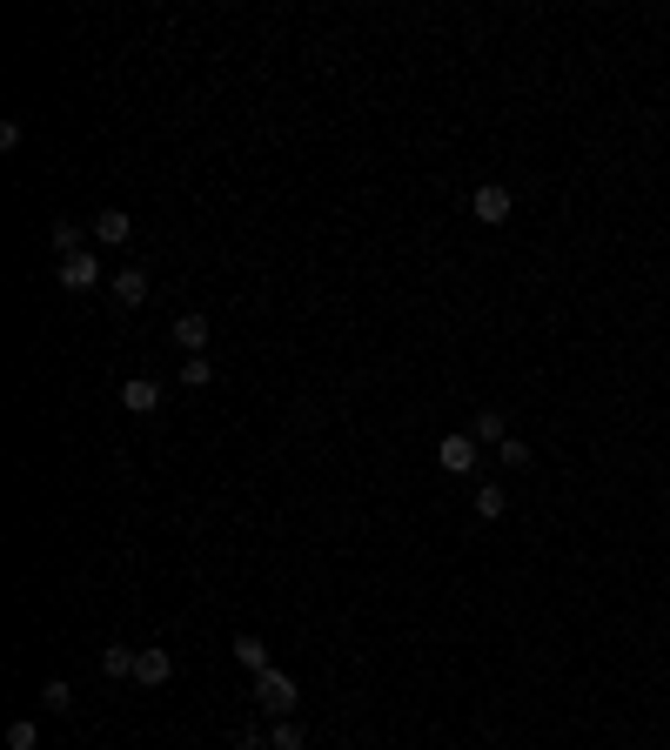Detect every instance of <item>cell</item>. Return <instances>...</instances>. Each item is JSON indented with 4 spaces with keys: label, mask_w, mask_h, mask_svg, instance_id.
<instances>
[{
    "label": "cell",
    "mask_w": 670,
    "mask_h": 750,
    "mask_svg": "<svg viewBox=\"0 0 670 750\" xmlns=\"http://www.w3.org/2000/svg\"><path fill=\"white\" fill-rule=\"evenodd\" d=\"M476 442H510V422H503V409H476V429H469Z\"/></svg>",
    "instance_id": "cell-9"
},
{
    "label": "cell",
    "mask_w": 670,
    "mask_h": 750,
    "mask_svg": "<svg viewBox=\"0 0 670 750\" xmlns=\"http://www.w3.org/2000/svg\"><path fill=\"white\" fill-rule=\"evenodd\" d=\"M496 456H503V463H510V469H523V463H530V442H496Z\"/></svg>",
    "instance_id": "cell-18"
},
{
    "label": "cell",
    "mask_w": 670,
    "mask_h": 750,
    "mask_svg": "<svg viewBox=\"0 0 670 750\" xmlns=\"http://www.w3.org/2000/svg\"><path fill=\"white\" fill-rule=\"evenodd\" d=\"M54 248H61V262H67V255H81V228L61 221V228H54Z\"/></svg>",
    "instance_id": "cell-17"
},
{
    "label": "cell",
    "mask_w": 670,
    "mask_h": 750,
    "mask_svg": "<svg viewBox=\"0 0 670 750\" xmlns=\"http://www.w3.org/2000/svg\"><path fill=\"white\" fill-rule=\"evenodd\" d=\"M101 282V262H94L88 248H81V255H67L61 262V288H74V295H81V288H94Z\"/></svg>",
    "instance_id": "cell-6"
},
{
    "label": "cell",
    "mask_w": 670,
    "mask_h": 750,
    "mask_svg": "<svg viewBox=\"0 0 670 750\" xmlns=\"http://www.w3.org/2000/svg\"><path fill=\"white\" fill-rule=\"evenodd\" d=\"M235 663L262 677V670H268V643H255V637H235Z\"/></svg>",
    "instance_id": "cell-11"
},
{
    "label": "cell",
    "mask_w": 670,
    "mask_h": 750,
    "mask_svg": "<svg viewBox=\"0 0 670 750\" xmlns=\"http://www.w3.org/2000/svg\"><path fill=\"white\" fill-rule=\"evenodd\" d=\"M175 677V657L161 650V643H148V650H134V684H148V690H161Z\"/></svg>",
    "instance_id": "cell-2"
},
{
    "label": "cell",
    "mask_w": 670,
    "mask_h": 750,
    "mask_svg": "<svg viewBox=\"0 0 670 750\" xmlns=\"http://www.w3.org/2000/svg\"><path fill=\"white\" fill-rule=\"evenodd\" d=\"M255 704L282 717V710L295 704V684H289V677H282V670H262V677H255Z\"/></svg>",
    "instance_id": "cell-3"
},
{
    "label": "cell",
    "mask_w": 670,
    "mask_h": 750,
    "mask_svg": "<svg viewBox=\"0 0 670 750\" xmlns=\"http://www.w3.org/2000/svg\"><path fill=\"white\" fill-rule=\"evenodd\" d=\"M114 302H121V309L148 302V275H141V268H121V275H114Z\"/></svg>",
    "instance_id": "cell-8"
},
{
    "label": "cell",
    "mask_w": 670,
    "mask_h": 750,
    "mask_svg": "<svg viewBox=\"0 0 670 750\" xmlns=\"http://www.w3.org/2000/svg\"><path fill=\"white\" fill-rule=\"evenodd\" d=\"M181 382H188V389H208V382H215L208 355H188V362H181Z\"/></svg>",
    "instance_id": "cell-14"
},
{
    "label": "cell",
    "mask_w": 670,
    "mask_h": 750,
    "mask_svg": "<svg viewBox=\"0 0 670 750\" xmlns=\"http://www.w3.org/2000/svg\"><path fill=\"white\" fill-rule=\"evenodd\" d=\"M134 235V221L121 215V208H101V215H94V242H108V248H121Z\"/></svg>",
    "instance_id": "cell-7"
},
{
    "label": "cell",
    "mask_w": 670,
    "mask_h": 750,
    "mask_svg": "<svg viewBox=\"0 0 670 750\" xmlns=\"http://www.w3.org/2000/svg\"><path fill=\"white\" fill-rule=\"evenodd\" d=\"M41 704H47V710H67V704H74V690H67V684H61V677H54V684H47V690H41Z\"/></svg>",
    "instance_id": "cell-19"
},
{
    "label": "cell",
    "mask_w": 670,
    "mask_h": 750,
    "mask_svg": "<svg viewBox=\"0 0 670 750\" xmlns=\"http://www.w3.org/2000/svg\"><path fill=\"white\" fill-rule=\"evenodd\" d=\"M503 509H510V496H503L496 483H483V489H476V516H483V523H496Z\"/></svg>",
    "instance_id": "cell-12"
},
{
    "label": "cell",
    "mask_w": 670,
    "mask_h": 750,
    "mask_svg": "<svg viewBox=\"0 0 670 750\" xmlns=\"http://www.w3.org/2000/svg\"><path fill=\"white\" fill-rule=\"evenodd\" d=\"M510 208H516V195L503 188V181H483V188L469 195V215L483 221V228H496V221H510Z\"/></svg>",
    "instance_id": "cell-1"
},
{
    "label": "cell",
    "mask_w": 670,
    "mask_h": 750,
    "mask_svg": "<svg viewBox=\"0 0 670 750\" xmlns=\"http://www.w3.org/2000/svg\"><path fill=\"white\" fill-rule=\"evenodd\" d=\"M121 409H128V416H155L161 409V382H148V375L121 382Z\"/></svg>",
    "instance_id": "cell-5"
},
{
    "label": "cell",
    "mask_w": 670,
    "mask_h": 750,
    "mask_svg": "<svg viewBox=\"0 0 670 750\" xmlns=\"http://www.w3.org/2000/svg\"><path fill=\"white\" fill-rule=\"evenodd\" d=\"M175 342H181L188 355H201V349H208V322H201V315H181V322H175Z\"/></svg>",
    "instance_id": "cell-10"
},
{
    "label": "cell",
    "mask_w": 670,
    "mask_h": 750,
    "mask_svg": "<svg viewBox=\"0 0 670 750\" xmlns=\"http://www.w3.org/2000/svg\"><path fill=\"white\" fill-rule=\"evenodd\" d=\"M34 744H41V730L27 724V717L21 724H7V750H34Z\"/></svg>",
    "instance_id": "cell-16"
},
{
    "label": "cell",
    "mask_w": 670,
    "mask_h": 750,
    "mask_svg": "<svg viewBox=\"0 0 670 750\" xmlns=\"http://www.w3.org/2000/svg\"><path fill=\"white\" fill-rule=\"evenodd\" d=\"M302 744H309V737H302V724H289V717L268 730V750H302Z\"/></svg>",
    "instance_id": "cell-13"
},
{
    "label": "cell",
    "mask_w": 670,
    "mask_h": 750,
    "mask_svg": "<svg viewBox=\"0 0 670 750\" xmlns=\"http://www.w3.org/2000/svg\"><path fill=\"white\" fill-rule=\"evenodd\" d=\"M101 670H108V677H134V650L108 643V657H101Z\"/></svg>",
    "instance_id": "cell-15"
},
{
    "label": "cell",
    "mask_w": 670,
    "mask_h": 750,
    "mask_svg": "<svg viewBox=\"0 0 670 750\" xmlns=\"http://www.w3.org/2000/svg\"><path fill=\"white\" fill-rule=\"evenodd\" d=\"M436 463H443L449 476H476V436H443Z\"/></svg>",
    "instance_id": "cell-4"
}]
</instances>
